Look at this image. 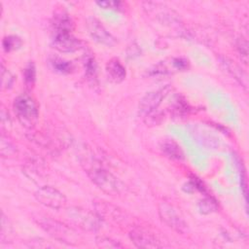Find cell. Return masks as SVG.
Wrapping results in <instances>:
<instances>
[{
	"label": "cell",
	"instance_id": "1",
	"mask_svg": "<svg viewBox=\"0 0 249 249\" xmlns=\"http://www.w3.org/2000/svg\"><path fill=\"white\" fill-rule=\"evenodd\" d=\"M80 161L90 180L105 194L119 196L124 190L123 183L110 171L105 169L92 156H80Z\"/></svg>",
	"mask_w": 249,
	"mask_h": 249
},
{
	"label": "cell",
	"instance_id": "2",
	"mask_svg": "<svg viewBox=\"0 0 249 249\" xmlns=\"http://www.w3.org/2000/svg\"><path fill=\"white\" fill-rule=\"evenodd\" d=\"M37 224L52 237L66 244H77L78 235L68 226L49 217H38Z\"/></svg>",
	"mask_w": 249,
	"mask_h": 249
},
{
	"label": "cell",
	"instance_id": "3",
	"mask_svg": "<svg viewBox=\"0 0 249 249\" xmlns=\"http://www.w3.org/2000/svg\"><path fill=\"white\" fill-rule=\"evenodd\" d=\"M14 109L18 120L26 128L36 125L39 118L37 104L28 94H20L14 101Z\"/></svg>",
	"mask_w": 249,
	"mask_h": 249
},
{
	"label": "cell",
	"instance_id": "4",
	"mask_svg": "<svg viewBox=\"0 0 249 249\" xmlns=\"http://www.w3.org/2000/svg\"><path fill=\"white\" fill-rule=\"evenodd\" d=\"M66 216L73 225L83 231H94L101 227L100 216L81 207H69L66 210Z\"/></svg>",
	"mask_w": 249,
	"mask_h": 249
},
{
	"label": "cell",
	"instance_id": "5",
	"mask_svg": "<svg viewBox=\"0 0 249 249\" xmlns=\"http://www.w3.org/2000/svg\"><path fill=\"white\" fill-rule=\"evenodd\" d=\"M159 215L160 220L179 233H185L188 231V225L179 214V212L169 203L160 202L159 204Z\"/></svg>",
	"mask_w": 249,
	"mask_h": 249
},
{
	"label": "cell",
	"instance_id": "6",
	"mask_svg": "<svg viewBox=\"0 0 249 249\" xmlns=\"http://www.w3.org/2000/svg\"><path fill=\"white\" fill-rule=\"evenodd\" d=\"M34 196L38 202L53 209H60L66 204L65 196L53 187L44 186L37 190Z\"/></svg>",
	"mask_w": 249,
	"mask_h": 249
},
{
	"label": "cell",
	"instance_id": "7",
	"mask_svg": "<svg viewBox=\"0 0 249 249\" xmlns=\"http://www.w3.org/2000/svg\"><path fill=\"white\" fill-rule=\"evenodd\" d=\"M143 8L148 15L153 16L157 20L164 24H170L179 19L178 15L173 10L160 3L145 2L143 3Z\"/></svg>",
	"mask_w": 249,
	"mask_h": 249
},
{
	"label": "cell",
	"instance_id": "8",
	"mask_svg": "<svg viewBox=\"0 0 249 249\" xmlns=\"http://www.w3.org/2000/svg\"><path fill=\"white\" fill-rule=\"evenodd\" d=\"M167 92H168L167 88L147 92L141 98L139 103V109L141 114H143L146 117H149L150 115H152L158 109L162 99L167 94Z\"/></svg>",
	"mask_w": 249,
	"mask_h": 249
},
{
	"label": "cell",
	"instance_id": "9",
	"mask_svg": "<svg viewBox=\"0 0 249 249\" xmlns=\"http://www.w3.org/2000/svg\"><path fill=\"white\" fill-rule=\"evenodd\" d=\"M53 45L61 53H73L82 47L81 41L69 31H54Z\"/></svg>",
	"mask_w": 249,
	"mask_h": 249
},
{
	"label": "cell",
	"instance_id": "10",
	"mask_svg": "<svg viewBox=\"0 0 249 249\" xmlns=\"http://www.w3.org/2000/svg\"><path fill=\"white\" fill-rule=\"evenodd\" d=\"M87 26L89 35L96 42L108 47L113 46L116 43V40L112 34L109 33V31H107V29L97 19L89 18Z\"/></svg>",
	"mask_w": 249,
	"mask_h": 249
},
{
	"label": "cell",
	"instance_id": "11",
	"mask_svg": "<svg viewBox=\"0 0 249 249\" xmlns=\"http://www.w3.org/2000/svg\"><path fill=\"white\" fill-rule=\"evenodd\" d=\"M129 237L133 244L139 248H159L160 247V240L150 231L135 228L129 232Z\"/></svg>",
	"mask_w": 249,
	"mask_h": 249
},
{
	"label": "cell",
	"instance_id": "12",
	"mask_svg": "<svg viewBox=\"0 0 249 249\" xmlns=\"http://www.w3.org/2000/svg\"><path fill=\"white\" fill-rule=\"evenodd\" d=\"M221 63L224 66V68L236 80L238 83L245 89H247L248 88V77L247 74L232 60L227 57H222L221 58Z\"/></svg>",
	"mask_w": 249,
	"mask_h": 249
},
{
	"label": "cell",
	"instance_id": "13",
	"mask_svg": "<svg viewBox=\"0 0 249 249\" xmlns=\"http://www.w3.org/2000/svg\"><path fill=\"white\" fill-rule=\"evenodd\" d=\"M188 66V61L182 57L171 58L169 61H161L156 67L155 73L160 74H170L175 71H181L186 69Z\"/></svg>",
	"mask_w": 249,
	"mask_h": 249
},
{
	"label": "cell",
	"instance_id": "14",
	"mask_svg": "<svg viewBox=\"0 0 249 249\" xmlns=\"http://www.w3.org/2000/svg\"><path fill=\"white\" fill-rule=\"evenodd\" d=\"M106 72L108 77L114 83H121L125 78V69L118 58H111L106 64Z\"/></svg>",
	"mask_w": 249,
	"mask_h": 249
},
{
	"label": "cell",
	"instance_id": "15",
	"mask_svg": "<svg viewBox=\"0 0 249 249\" xmlns=\"http://www.w3.org/2000/svg\"><path fill=\"white\" fill-rule=\"evenodd\" d=\"M54 31H69L71 32L73 28V21L72 19L64 14H61L54 18L53 22Z\"/></svg>",
	"mask_w": 249,
	"mask_h": 249
},
{
	"label": "cell",
	"instance_id": "16",
	"mask_svg": "<svg viewBox=\"0 0 249 249\" xmlns=\"http://www.w3.org/2000/svg\"><path fill=\"white\" fill-rule=\"evenodd\" d=\"M162 151L167 157L171 159H175V160L183 159V152L181 148L179 147V145H177L173 141L164 142V144L162 145Z\"/></svg>",
	"mask_w": 249,
	"mask_h": 249
},
{
	"label": "cell",
	"instance_id": "17",
	"mask_svg": "<svg viewBox=\"0 0 249 249\" xmlns=\"http://www.w3.org/2000/svg\"><path fill=\"white\" fill-rule=\"evenodd\" d=\"M17 152L16 147L6 138L3 136L1 137V142H0V153L2 157H10L14 156Z\"/></svg>",
	"mask_w": 249,
	"mask_h": 249
},
{
	"label": "cell",
	"instance_id": "18",
	"mask_svg": "<svg viewBox=\"0 0 249 249\" xmlns=\"http://www.w3.org/2000/svg\"><path fill=\"white\" fill-rule=\"evenodd\" d=\"M21 46V40L17 36H8L3 40V47L6 52H11L18 49Z\"/></svg>",
	"mask_w": 249,
	"mask_h": 249
},
{
	"label": "cell",
	"instance_id": "19",
	"mask_svg": "<svg viewBox=\"0 0 249 249\" xmlns=\"http://www.w3.org/2000/svg\"><path fill=\"white\" fill-rule=\"evenodd\" d=\"M53 67L60 73H69L72 70V64L69 61H65L61 58L55 57L52 60Z\"/></svg>",
	"mask_w": 249,
	"mask_h": 249
},
{
	"label": "cell",
	"instance_id": "20",
	"mask_svg": "<svg viewBox=\"0 0 249 249\" xmlns=\"http://www.w3.org/2000/svg\"><path fill=\"white\" fill-rule=\"evenodd\" d=\"M95 242L97 244V246L101 247V248H119V247H122V245L109 238V237H106V236H97L96 239H95Z\"/></svg>",
	"mask_w": 249,
	"mask_h": 249
},
{
	"label": "cell",
	"instance_id": "21",
	"mask_svg": "<svg viewBox=\"0 0 249 249\" xmlns=\"http://www.w3.org/2000/svg\"><path fill=\"white\" fill-rule=\"evenodd\" d=\"M14 84V76L3 65L1 66V85L3 89H10Z\"/></svg>",
	"mask_w": 249,
	"mask_h": 249
},
{
	"label": "cell",
	"instance_id": "22",
	"mask_svg": "<svg viewBox=\"0 0 249 249\" xmlns=\"http://www.w3.org/2000/svg\"><path fill=\"white\" fill-rule=\"evenodd\" d=\"M237 50L241 55V59H243V61L245 63H247L248 60V44L247 41L244 38H240L237 41Z\"/></svg>",
	"mask_w": 249,
	"mask_h": 249
},
{
	"label": "cell",
	"instance_id": "23",
	"mask_svg": "<svg viewBox=\"0 0 249 249\" xmlns=\"http://www.w3.org/2000/svg\"><path fill=\"white\" fill-rule=\"evenodd\" d=\"M85 67H86L87 75L89 78L95 77V74H96V63H95V60H94V58L92 56H89L86 59Z\"/></svg>",
	"mask_w": 249,
	"mask_h": 249
},
{
	"label": "cell",
	"instance_id": "24",
	"mask_svg": "<svg viewBox=\"0 0 249 249\" xmlns=\"http://www.w3.org/2000/svg\"><path fill=\"white\" fill-rule=\"evenodd\" d=\"M96 4L103 9L120 10L122 8V2L120 1H98Z\"/></svg>",
	"mask_w": 249,
	"mask_h": 249
},
{
	"label": "cell",
	"instance_id": "25",
	"mask_svg": "<svg viewBox=\"0 0 249 249\" xmlns=\"http://www.w3.org/2000/svg\"><path fill=\"white\" fill-rule=\"evenodd\" d=\"M35 67H34V64L33 63H29L27 65V67L25 68L24 70V79H25V82L28 83V84H32L35 80Z\"/></svg>",
	"mask_w": 249,
	"mask_h": 249
},
{
	"label": "cell",
	"instance_id": "26",
	"mask_svg": "<svg viewBox=\"0 0 249 249\" xmlns=\"http://www.w3.org/2000/svg\"><path fill=\"white\" fill-rule=\"evenodd\" d=\"M11 226L9 224L8 219L5 217V215L2 213V219H1V237L4 238L5 236H8V234L11 233Z\"/></svg>",
	"mask_w": 249,
	"mask_h": 249
},
{
	"label": "cell",
	"instance_id": "27",
	"mask_svg": "<svg viewBox=\"0 0 249 249\" xmlns=\"http://www.w3.org/2000/svg\"><path fill=\"white\" fill-rule=\"evenodd\" d=\"M199 206H200V210L203 213H209V212H211L215 208L214 203L211 202L209 199H204V200L200 201Z\"/></svg>",
	"mask_w": 249,
	"mask_h": 249
},
{
	"label": "cell",
	"instance_id": "28",
	"mask_svg": "<svg viewBox=\"0 0 249 249\" xmlns=\"http://www.w3.org/2000/svg\"><path fill=\"white\" fill-rule=\"evenodd\" d=\"M9 121H10L9 115H8V113H6V112L4 111V109H3V110L1 111V122H2L3 126H8V124H10Z\"/></svg>",
	"mask_w": 249,
	"mask_h": 249
}]
</instances>
